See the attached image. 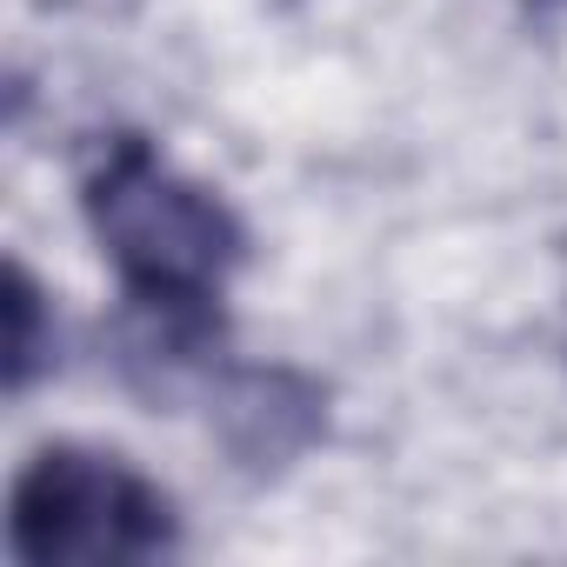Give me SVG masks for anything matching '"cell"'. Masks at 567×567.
Masks as SVG:
<instances>
[{"label":"cell","instance_id":"obj_1","mask_svg":"<svg viewBox=\"0 0 567 567\" xmlns=\"http://www.w3.org/2000/svg\"><path fill=\"white\" fill-rule=\"evenodd\" d=\"M81 200H87V227L101 254L114 260L141 321L187 328V334L220 328L214 301L227 288V274L240 267L247 234L214 187L181 174L154 141L121 134L94 154Z\"/></svg>","mask_w":567,"mask_h":567},{"label":"cell","instance_id":"obj_2","mask_svg":"<svg viewBox=\"0 0 567 567\" xmlns=\"http://www.w3.org/2000/svg\"><path fill=\"white\" fill-rule=\"evenodd\" d=\"M8 540L28 567H127L174 547V501L94 447H48L21 467Z\"/></svg>","mask_w":567,"mask_h":567},{"label":"cell","instance_id":"obj_3","mask_svg":"<svg viewBox=\"0 0 567 567\" xmlns=\"http://www.w3.org/2000/svg\"><path fill=\"white\" fill-rule=\"evenodd\" d=\"M0 308H8V394H28V381L48 368L54 354V328L41 308V288L21 260H8V280H0Z\"/></svg>","mask_w":567,"mask_h":567}]
</instances>
